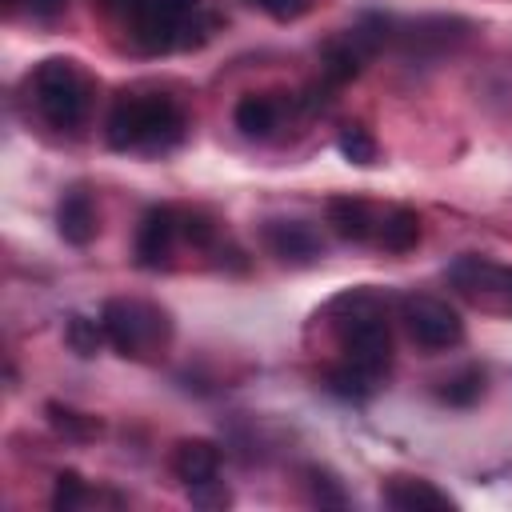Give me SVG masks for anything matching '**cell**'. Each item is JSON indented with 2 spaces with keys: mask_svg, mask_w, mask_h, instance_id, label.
<instances>
[{
  "mask_svg": "<svg viewBox=\"0 0 512 512\" xmlns=\"http://www.w3.org/2000/svg\"><path fill=\"white\" fill-rule=\"evenodd\" d=\"M180 236V212L176 208H148L136 228V264L160 268L172 256V244Z\"/></svg>",
  "mask_w": 512,
  "mask_h": 512,
  "instance_id": "30bf717a",
  "label": "cell"
},
{
  "mask_svg": "<svg viewBox=\"0 0 512 512\" xmlns=\"http://www.w3.org/2000/svg\"><path fill=\"white\" fill-rule=\"evenodd\" d=\"M332 332H336V344L344 352L348 364L364 368L368 376H384L388 364H392V332H388V316H384V304L356 288V292H344L332 300Z\"/></svg>",
  "mask_w": 512,
  "mask_h": 512,
  "instance_id": "7a4b0ae2",
  "label": "cell"
},
{
  "mask_svg": "<svg viewBox=\"0 0 512 512\" xmlns=\"http://www.w3.org/2000/svg\"><path fill=\"white\" fill-rule=\"evenodd\" d=\"M468 36V24L464 20H456V16H420V20H412V24H396V32H392V40L404 48V56L412 60H424V56H436V52H444V48H452V44H460Z\"/></svg>",
  "mask_w": 512,
  "mask_h": 512,
  "instance_id": "ba28073f",
  "label": "cell"
},
{
  "mask_svg": "<svg viewBox=\"0 0 512 512\" xmlns=\"http://www.w3.org/2000/svg\"><path fill=\"white\" fill-rule=\"evenodd\" d=\"M56 228H60V236L68 240V244H76V248H84V244H92L96 240V204H92V196L88 192H80V188H72L64 200H60V208H56Z\"/></svg>",
  "mask_w": 512,
  "mask_h": 512,
  "instance_id": "5bb4252c",
  "label": "cell"
},
{
  "mask_svg": "<svg viewBox=\"0 0 512 512\" xmlns=\"http://www.w3.org/2000/svg\"><path fill=\"white\" fill-rule=\"evenodd\" d=\"M304 484H308L312 504H320V508H344V504H348L344 484H340L332 472H324V468H308V472H304Z\"/></svg>",
  "mask_w": 512,
  "mask_h": 512,
  "instance_id": "44dd1931",
  "label": "cell"
},
{
  "mask_svg": "<svg viewBox=\"0 0 512 512\" xmlns=\"http://www.w3.org/2000/svg\"><path fill=\"white\" fill-rule=\"evenodd\" d=\"M264 244L284 264H312V260L324 256L320 232L312 224H304V220H268L264 224Z\"/></svg>",
  "mask_w": 512,
  "mask_h": 512,
  "instance_id": "9c48e42d",
  "label": "cell"
},
{
  "mask_svg": "<svg viewBox=\"0 0 512 512\" xmlns=\"http://www.w3.org/2000/svg\"><path fill=\"white\" fill-rule=\"evenodd\" d=\"M184 136V112L164 92H124L108 112V144L116 152H164Z\"/></svg>",
  "mask_w": 512,
  "mask_h": 512,
  "instance_id": "6da1fadb",
  "label": "cell"
},
{
  "mask_svg": "<svg viewBox=\"0 0 512 512\" xmlns=\"http://www.w3.org/2000/svg\"><path fill=\"white\" fill-rule=\"evenodd\" d=\"M336 148H340L344 160H352L360 168L376 164V140H372V132L364 124H344L340 136H336Z\"/></svg>",
  "mask_w": 512,
  "mask_h": 512,
  "instance_id": "d6986e66",
  "label": "cell"
},
{
  "mask_svg": "<svg viewBox=\"0 0 512 512\" xmlns=\"http://www.w3.org/2000/svg\"><path fill=\"white\" fill-rule=\"evenodd\" d=\"M100 4H104V12H108L112 20L128 24V20H132V16L140 12V4H144V0H100Z\"/></svg>",
  "mask_w": 512,
  "mask_h": 512,
  "instance_id": "4316f807",
  "label": "cell"
},
{
  "mask_svg": "<svg viewBox=\"0 0 512 512\" xmlns=\"http://www.w3.org/2000/svg\"><path fill=\"white\" fill-rule=\"evenodd\" d=\"M260 12H268L272 20H300L308 8H312V0H252Z\"/></svg>",
  "mask_w": 512,
  "mask_h": 512,
  "instance_id": "484cf974",
  "label": "cell"
},
{
  "mask_svg": "<svg viewBox=\"0 0 512 512\" xmlns=\"http://www.w3.org/2000/svg\"><path fill=\"white\" fill-rule=\"evenodd\" d=\"M48 420H52V428H56L60 436H68V440H88V436L100 432V424H96L92 416H84V412H76V408H64V404H48Z\"/></svg>",
  "mask_w": 512,
  "mask_h": 512,
  "instance_id": "7402d4cb",
  "label": "cell"
},
{
  "mask_svg": "<svg viewBox=\"0 0 512 512\" xmlns=\"http://www.w3.org/2000/svg\"><path fill=\"white\" fill-rule=\"evenodd\" d=\"M324 216H328V228H332L340 240H368V236H376V228H380V216H376L372 204L360 200V196H332L328 208H324Z\"/></svg>",
  "mask_w": 512,
  "mask_h": 512,
  "instance_id": "7c38bea8",
  "label": "cell"
},
{
  "mask_svg": "<svg viewBox=\"0 0 512 512\" xmlns=\"http://www.w3.org/2000/svg\"><path fill=\"white\" fill-rule=\"evenodd\" d=\"M32 104L52 128L68 132V128L84 124V116L92 108V84L76 68V60L52 56V60H40L32 72Z\"/></svg>",
  "mask_w": 512,
  "mask_h": 512,
  "instance_id": "277c9868",
  "label": "cell"
},
{
  "mask_svg": "<svg viewBox=\"0 0 512 512\" xmlns=\"http://www.w3.org/2000/svg\"><path fill=\"white\" fill-rule=\"evenodd\" d=\"M188 500H192L196 508H228V504H232V492L224 488L220 476H212V480H204V484H192V488H188Z\"/></svg>",
  "mask_w": 512,
  "mask_h": 512,
  "instance_id": "d4e9b609",
  "label": "cell"
},
{
  "mask_svg": "<svg viewBox=\"0 0 512 512\" xmlns=\"http://www.w3.org/2000/svg\"><path fill=\"white\" fill-rule=\"evenodd\" d=\"M380 496L396 512H428V508L440 512V508H456V500L448 492H440L432 480H420V476H392V480H384Z\"/></svg>",
  "mask_w": 512,
  "mask_h": 512,
  "instance_id": "8fae6325",
  "label": "cell"
},
{
  "mask_svg": "<svg viewBox=\"0 0 512 512\" xmlns=\"http://www.w3.org/2000/svg\"><path fill=\"white\" fill-rule=\"evenodd\" d=\"M400 316H404L412 344H420L424 352H444V348H456L464 340L460 312L440 296H404Z\"/></svg>",
  "mask_w": 512,
  "mask_h": 512,
  "instance_id": "8992f818",
  "label": "cell"
},
{
  "mask_svg": "<svg viewBox=\"0 0 512 512\" xmlns=\"http://www.w3.org/2000/svg\"><path fill=\"white\" fill-rule=\"evenodd\" d=\"M196 16H200V0H144L124 28L144 52H168L192 44V32L204 28L196 24Z\"/></svg>",
  "mask_w": 512,
  "mask_h": 512,
  "instance_id": "5b68a950",
  "label": "cell"
},
{
  "mask_svg": "<svg viewBox=\"0 0 512 512\" xmlns=\"http://www.w3.org/2000/svg\"><path fill=\"white\" fill-rule=\"evenodd\" d=\"M448 284L464 300L512 316V268L508 264H496V260H484V256H460L448 268Z\"/></svg>",
  "mask_w": 512,
  "mask_h": 512,
  "instance_id": "52a82bcc",
  "label": "cell"
},
{
  "mask_svg": "<svg viewBox=\"0 0 512 512\" xmlns=\"http://www.w3.org/2000/svg\"><path fill=\"white\" fill-rule=\"evenodd\" d=\"M280 112H284V104H280L276 96H268V92H248V96H240V100H236L232 120H236V128H240L244 136L264 140V136H272V132H276Z\"/></svg>",
  "mask_w": 512,
  "mask_h": 512,
  "instance_id": "9a60e30c",
  "label": "cell"
},
{
  "mask_svg": "<svg viewBox=\"0 0 512 512\" xmlns=\"http://www.w3.org/2000/svg\"><path fill=\"white\" fill-rule=\"evenodd\" d=\"M172 472L184 488L220 476V448L212 440H180L172 448Z\"/></svg>",
  "mask_w": 512,
  "mask_h": 512,
  "instance_id": "4fadbf2b",
  "label": "cell"
},
{
  "mask_svg": "<svg viewBox=\"0 0 512 512\" xmlns=\"http://www.w3.org/2000/svg\"><path fill=\"white\" fill-rule=\"evenodd\" d=\"M180 236L196 248H212L216 244V220L208 212H180Z\"/></svg>",
  "mask_w": 512,
  "mask_h": 512,
  "instance_id": "603a6c76",
  "label": "cell"
},
{
  "mask_svg": "<svg viewBox=\"0 0 512 512\" xmlns=\"http://www.w3.org/2000/svg\"><path fill=\"white\" fill-rule=\"evenodd\" d=\"M84 500H88V484H84L76 472H60V476H56V492H52V508L72 512V508H80Z\"/></svg>",
  "mask_w": 512,
  "mask_h": 512,
  "instance_id": "cb8c5ba5",
  "label": "cell"
},
{
  "mask_svg": "<svg viewBox=\"0 0 512 512\" xmlns=\"http://www.w3.org/2000/svg\"><path fill=\"white\" fill-rule=\"evenodd\" d=\"M64 340H68V348H72L76 356H96L100 344H104L108 336H104V324H100V320L68 316V324H64Z\"/></svg>",
  "mask_w": 512,
  "mask_h": 512,
  "instance_id": "ffe728a7",
  "label": "cell"
},
{
  "mask_svg": "<svg viewBox=\"0 0 512 512\" xmlns=\"http://www.w3.org/2000/svg\"><path fill=\"white\" fill-rule=\"evenodd\" d=\"M100 324H104V336L108 344L128 356V360H148L156 352L168 348L172 340V320L160 304L152 300H136V296H112L104 308H100Z\"/></svg>",
  "mask_w": 512,
  "mask_h": 512,
  "instance_id": "3957f363",
  "label": "cell"
},
{
  "mask_svg": "<svg viewBox=\"0 0 512 512\" xmlns=\"http://www.w3.org/2000/svg\"><path fill=\"white\" fill-rule=\"evenodd\" d=\"M324 388L336 392V396H344V400H364V396H372L376 376H368L364 368H356V364L344 360V364H336V368L324 372Z\"/></svg>",
  "mask_w": 512,
  "mask_h": 512,
  "instance_id": "e0dca14e",
  "label": "cell"
},
{
  "mask_svg": "<svg viewBox=\"0 0 512 512\" xmlns=\"http://www.w3.org/2000/svg\"><path fill=\"white\" fill-rule=\"evenodd\" d=\"M436 392H440V400L452 404V408H472V404L484 396V372H480V368H464V372L440 380Z\"/></svg>",
  "mask_w": 512,
  "mask_h": 512,
  "instance_id": "ac0fdd59",
  "label": "cell"
},
{
  "mask_svg": "<svg viewBox=\"0 0 512 512\" xmlns=\"http://www.w3.org/2000/svg\"><path fill=\"white\" fill-rule=\"evenodd\" d=\"M24 4H28V12L40 16V20H52V16H60V12L68 8V0H24Z\"/></svg>",
  "mask_w": 512,
  "mask_h": 512,
  "instance_id": "83f0119b",
  "label": "cell"
},
{
  "mask_svg": "<svg viewBox=\"0 0 512 512\" xmlns=\"http://www.w3.org/2000/svg\"><path fill=\"white\" fill-rule=\"evenodd\" d=\"M376 240H380V248H388V252H408V248H416V240H420V216H416L412 208H392V212H384V216H380V228H376Z\"/></svg>",
  "mask_w": 512,
  "mask_h": 512,
  "instance_id": "2e32d148",
  "label": "cell"
}]
</instances>
